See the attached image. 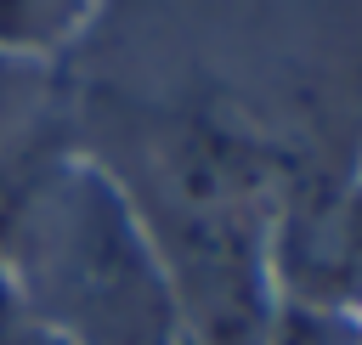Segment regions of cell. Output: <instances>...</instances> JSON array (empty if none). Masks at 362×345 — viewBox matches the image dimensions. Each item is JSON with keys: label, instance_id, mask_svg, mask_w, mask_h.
I'll use <instances>...</instances> for the list:
<instances>
[{"label": "cell", "instance_id": "cell-1", "mask_svg": "<svg viewBox=\"0 0 362 345\" xmlns=\"http://www.w3.org/2000/svg\"><path fill=\"white\" fill-rule=\"evenodd\" d=\"M0 266L28 322L62 345H181L170 271L102 158L57 153L23 198Z\"/></svg>", "mask_w": 362, "mask_h": 345}, {"label": "cell", "instance_id": "cell-2", "mask_svg": "<svg viewBox=\"0 0 362 345\" xmlns=\"http://www.w3.org/2000/svg\"><path fill=\"white\" fill-rule=\"evenodd\" d=\"M74 0H0V45H40L62 34Z\"/></svg>", "mask_w": 362, "mask_h": 345}, {"label": "cell", "instance_id": "cell-3", "mask_svg": "<svg viewBox=\"0 0 362 345\" xmlns=\"http://www.w3.org/2000/svg\"><path fill=\"white\" fill-rule=\"evenodd\" d=\"M40 345H62V339H51V334H40Z\"/></svg>", "mask_w": 362, "mask_h": 345}]
</instances>
